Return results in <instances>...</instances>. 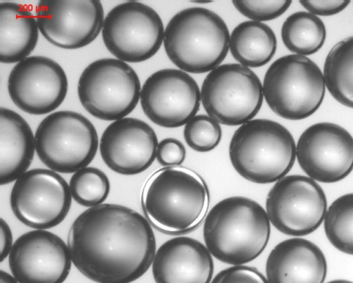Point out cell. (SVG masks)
I'll use <instances>...</instances> for the list:
<instances>
[{"instance_id":"1","label":"cell","mask_w":353,"mask_h":283,"mask_svg":"<svg viewBox=\"0 0 353 283\" xmlns=\"http://www.w3.org/2000/svg\"><path fill=\"white\" fill-rule=\"evenodd\" d=\"M72 262L97 283H130L149 269L156 240L140 213L116 204H101L81 213L68 236Z\"/></svg>"},{"instance_id":"36","label":"cell","mask_w":353,"mask_h":283,"mask_svg":"<svg viewBox=\"0 0 353 283\" xmlns=\"http://www.w3.org/2000/svg\"><path fill=\"white\" fill-rule=\"evenodd\" d=\"M191 1L194 2V3H210L212 1Z\"/></svg>"},{"instance_id":"2","label":"cell","mask_w":353,"mask_h":283,"mask_svg":"<svg viewBox=\"0 0 353 283\" xmlns=\"http://www.w3.org/2000/svg\"><path fill=\"white\" fill-rule=\"evenodd\" d=\"M143 211L159 231L179 234L196 228L204 219L210 194L203 179L183 166L157 170L144 184L141 195Z\"/></svg>"},{"instance_id":"17","label":"cell","mask_w":353,"mask_h":283,"mask_svg":"<svg viewBox=\"0 0 353 283\" xmlns=\"http://www.w3.org/2000/svg\"><path fill=\"white\" fill-rule=\"evenodd\" d=\"M72 262L65 242L40 229L19 236L8 255L10 269L19 283H63Z\"/></svg>"},{"instance_id":"28","label":"cell","mask_w":353,"mask_h":283,"mask_svg":"<svg viewBox=\"0 0 353 283\" xmlns=\"http://www.w3.org/2000/svg\"><path fill=\"white\" fill-rule=\"evenodd\" d=\"M183 136L186 144L195 151L205 153L219 144L222 130L219 124L206 115H198L185 126Z\"/></svg>"},{"instance_id":"19","label":"cell","mask_w":353,"mask_h":283,"mask_svg":"<svg viewBox=\"0 0 353 283\" xmlns=\"http://www.w3.org/2000/svg\"><path fill=\"white\" fill-rule=\"evenodd\" d=\"M152 271L156 283H210L214 263L211 253L201 242L181 236L161 245Z\"/></svg>"},{"instance_id":"32","label":"cell","mask_w":353,"mask_h":283,"mask_svg":"<svg viewBox=\"0 0 353 283\" xmlns=\"http://www.w3.org/2000/svg\"><path fill=\"white\" fill-rule=\"evenodd\" d=\"M299 3L316 16H332L343 11L350 1H299Z\"/></svg>"},{"instance_id":"14","label":"cell","mask_w":353,"mask_h":283,"mask_svg":"<svg viewBox=\"0 0 353 283\" xmlns=\"http://www.w3.org/2000/svg\"><path fill=\"white\" fill-rule=\"evenodd\" d=\"M296 157L302 170L312 179L339 182L353 170V137L336 124H314L301 135Z\"/></svg>"},{"instance_id":"25","label":"cell","mask_w":353,"mask_h":283,"mask_svg":"<svg viewBox=\"0 0 353 283\" xmlns=\"http://www.w3.org/2000/svg\"><path fill=\"white\" fill-rule=\"evenodd\" d=\"M281 38L285 46L296 55L307 56L316 52L326 38L323 21L309 12L290 14L283 22Z\"/></svg>"},{"instance_id":"18","label":"cell","mask_w":353,"mask_h":283,"mask_svg":"<svg viewBox=\"0 0 353 283\" xmlns=\"http://www.w3.org/2000/svg\"><path fill=\"white\" fill-rule=\"evenodd\" d=\"M157 136L146 122L132 117L114 121L103 131L99 143L103 162L112 171L134 175L154 161Z\"/></svg>"},{"instance_id":"3","label":"cell","mask_w":353,"mask_h":283,"mask_svg":"<svg viewBox=\"0 0 353 283\" xmlns=\"http://www.w3.org/2000/svg\"><path fill=\"white\" fill-rule=\"evenodd\" d=\"M267 212L256 201L234 196L216 203L203 224L205 246L216 259L242 265L256 259L270 235Z\"/></svg>"},{"instance_id":"7","label":"cell","mask_w":353,"mask_h":283,"mask_svg":"<svg viewBox=\"0 0 353 283\" xmlns=\"http://www.w3.org/2000/svg\"><path fill=\"white\" fill-rule=\"evenodd\" d=\"M38 157L50 170L75 173L94 159L97 132L83 115L70 110L52 113L39 124L34 135Z\"/></svg>"},{"instance_id":"10","label":"cell","mask_w":353,"mask_h":283,"mask_svg":"<svg viewBox=\"0 0 353 283\" xmlns=\"http://www.w3.org/2000/svg\"><path fill=\"white\" fill-rule=\"evenodd\" d=\"M163 21L151 7L136 1L121 3L105 16L102 38L118 59L139 63L153 57L164 40Z\"/></svg>"},{"instance_id":"33","label":"cell","mask_w":353,"mask_h":283,"mask_svg":"<svg viewBox=\"0 0 353 283\" xmlns=\"http://www.w3.org/2000/svg\"><path fill=\"white\" fill-rule=\"evenodd\" d=\"M12 231L8 223L3 219H1V262H3L10 252L13 246Z\"/></svg>"},{"instance_id":"16","label":"cell","mask_w":353,"mask_h":283,"mask_svg":"<svg viewBox=\"0 0 353 283\" xmlns=\"http://www.w3.org/2000/svg\"><path fill=\"white\" fill-rule=\"evenodd\" d=\"M39 30L50 43L77 49L92 42L102 30L103 8L100 1H40L36 8Z\"/></svg>"},{"instance_id":"15","label":"cell","mask_w":353,"mask_h":283,"mask_svg":"<svg viewBox=\"0 0 353 283\" xmlns=\"http://www.w3.org/2000/svg\"><path fill=\"white\" fill-rule=\"evenodd\" d=\"M8 90L20 110L31 115H44L57 109L65 99L68 79L57 61L44 56H32L13 67Z\"/></svg>"},{"instance_id":"5","label":"cell","mask_w":353,"mask_h":283,"mask_svg":"<svg viewBox=\"0 0 353 283\" xmlns=\"http://www.w3.org/2000/svg\"><path fill=\"white\" fill-rule=\"evenodd\" d=\"M235 170L256 184H270L284 177L292 168L296 146L290 132L267 119H252L238 128L229 146Z\"/></svg>"},{"instance_id":"12","label":"cell","mask_w":353,"mask_h":283,"mask_svg":"<svg viewBox=\"0 0 353 283\" xmlns=\"http://www.w3.org/2000/svg\"><path fill=\"white\" fill-rule=\"evenodd\" d=\"M72 202L70 187L55 171L34 168L14 182L10 207L14 216L27 226L44 230L61 224Z\"/></svg>"},{"instance_id":"30","label":"cell","mask_w":353,"mask_h":283,"mask_svg":"<svg viewBox=\"0 0 353 283\" xmlns=\"http://www.w3.org/2000/svg\"><path fill=\"white\" fill-rule=\"evenodd\" d=\"M211 283H269L267 278L256 268L234 265L221 271Z\"/></svg>"},{"instance_id":"24","label":"cell","mask_w":353,"mask_h":283,"mask_svg":"<svg viewBox=\"0 0 353 283\" xmlns=\"http://www.w3.org/2000/svg\"><path fill=\"white\" fill-rule=\"evenodd\" d=\"M323 74L331 95L353 108V36L340 41L330 50Z\"/></svg>"},{"instance_id":"35","label":"cell","mask_w":353,"mask_h":283,"mask_svg":"<svg viewBox=\"0 0 353 283\" xmlns=\"http://www.w3.org/2000/svg\"><path fill=\"white\" fill-rule=\"evenodd\" d=\"M327 283H353V282L346 280H334Z\"/></svg>"},{"instance_id":"13","label":"cell","mask_w":353,"mask_h":283,"mask_svg":"<svg viewBox=\"0 0 353 283\" xmlns=\"http://www.w3.org/2000/svg\"><path fill=\"white\" fill-rule=\"evenodd\" d=\"M144 114L155 124L174 128L196 116L201 90L196 81L180 69L165 68L152 74L140 94Z\"/></svg>"},{"instance_id":"23","label":"cell","mask_w":353,"mask_h":283,"mask_svg":"<svg viewBox=\"0 0 353 283\" xmlns=\"http://www.w3.org/2000/svg\"><path fill=\"white\" fill-rule=\"evenodd\" d=\"M277 41L268 25L255 21L240 23L232 30L229 47L234 59L248 68H259L274 55Z\"/></svg>"},{"instance_id":"20","label":"cell","mask_w":353,"mask_h":283,"mask_svg":"<svg viewBox=\"0 0 353 283\" xmlns=\"http://www.w3.org/2000/svg\"><path fill=\"white\" fill-rule=\"evenodd\" d=\"M265 272L269 283H323L327 262L321 248L312 242L290 238L271 251Z\"/></svg>"},{"instance_id":"21","label":"cell","mask_w":353,"mask_h":283,"mask_svg":"<svg viewBox=\"0 0 353 283\" xmlns=\"http://www.w3.org/2000/svg\"><path fill=\"white\" fill-rule=\"evenodd\" d=\"M0 184L17 180L34 155L35 139L28 122L10 109L0 108Z\"/></svg>"},{"instance_id":"9","label":"cell","mask_w":353,"mask_h":283,"mask_svg":"<svg viewBox=\"0 0 353 283\" xmlns=\"http://www.w3.org/2000/svg\"><path fill=\"white\" fill-rule=\"evenodd\" d=\"M258 76L240 64L220 65L205 77L201 90L202 105L219 124L239 126L252 120L263 101Z\"/></svg>"},{"instance_id":"8","label":"cell","mask_w":353,"mask_h":283,"mask_svg":"<svg viewBox=\"0 0 353 283\" xmlns=\"http://www.w3.org/2000/svg\"><path fill=\"white\" fill-rule=\"evenodd\" d=\"M139 77L126 62L103 58L90 64L78 81L77 93L83 107L92 116L116 121L137 106L141 94Z\"/></svg>"},{"instance_id":"26","label":"cell","mask_w":353,"mask_h":283,"mask_svg":"<svg viewBox=\"0 0 353 283\" xmlns=\"http://www.w3.org/2000/svg\"><path fill=\"white\" fill-rule=\"evenodd\" d=\"M327 238L339 251L353 255V193L336 199L324 219Z\"/></svg>"},{"instance_id":"27","label":"cell","mask_w":353,"mask_h":283,"mask_svg":"<svg viewBox=\"0 0 353 283\" xmlns=\"http://www.w3.org/2000/svg\"><path fill=\"white\" fill-rule=\"evenodd\" d=\"M69 187L72 197L77 204L90 208L101 204L110 190L108 176L101 170L92 166L75 172L70 178Z\"/></svg>"},{"instance_id":"6","label":"cell","mask_w":353,"mask_h":283,"mask_svg":"<svg viewBox=\"0 0 353 283\" xmlns=\"http://www.w3.org/2000/svg\"><path fill=\"white\" fill-rule=\"evenodd\" d=\"M325 84L319 67L305 56L292 54L274 61L263 82V97L270 108L289 120L314 113L324 98Z\"/></svg>"},{"instance_id":"11","label":"cell","mask_w":353,"mask_h":283,"mask_svg":"<svg viewBox=\"0 0 353 283\" xmlns=\"http://www.w3.org/2000/svg\"><path fill=\"white\" fill-rule=\"evenodd\" d=\"M265 207L270 222L279 231L301 237L313 233L321 226L327 212V199L315 180L291 175L272 187Z\"/></svg>"},{"instance_id":"22","label":"cell","mask_w":353,"mask_h":283,"mask_svg":"<svg viewBox=\"0 0 353 283\" xmlns=\"http://www.w3.org/2000/svg\"><path fill=\"white\" fill-rule=\"evenodd\" d=\"M39 27L32 13L14 2L0 3V61L3 64L19 62L35 48Z\"/></svg>"},{"instance_id":"31","label":"cell","mask_w":353,"mask_h":283,"mask_svg":"<svg viewBox=\"0 0 353 283\" xmlns=\"http://www.w3.org/2000/svg\"><path fill=\"white\" fill-rule=\"evenodd\" d=\"M185 153V148L179 140L168 137L159 143L156 158L163 166H176L183 162Z\"/></svg>"},{"instance_id":"4","label":"cell","mask_w":353,"mask_h":283,"mask_svg":"<svg viewBox=\"0 0 353 283\" xmlns=\"http://www.w3.org/2000/svg\"><path fill=\"white\" fill-rule=\"evenodd\" d=\"M230 32L223 19L201 7L179 11L166 26L163 45L170 60L190 73L210 72L225 59Z\"/></svg>"},{"instance_id":"29","label":"cell","mask_w":353,"mask_h":283,"mask_svg":"<svg viewBox=\"0 0 353 283\" xmlns=\"http://www.w3.org/2000/svg\"><path fill=\"white\" fill-rule=\"evenodd\" d=\"M291 3L292 1H232V4L241 14L259 22L278 18Z\"/></svg>"},{"instance_id":"34","label":"cell","mask_w":353,"mask_h":283,"mask_svg":"<svg viewBox=\"0 0 353 283\" xmlns=\"http://www.w3.org/2000/svg\"><path fill=\"white\" fill-rule=\"evenodd\" d=\"M1 283H19L18 281L8 273L1 270Z\"/></svg>"}]
</instances>
